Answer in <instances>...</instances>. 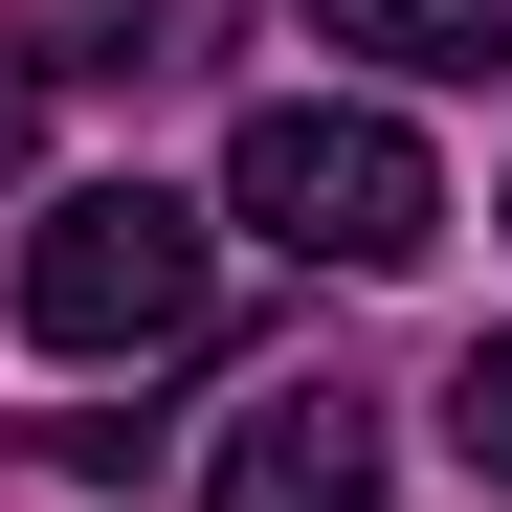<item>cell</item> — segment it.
<instances>
[{
  "label": "cell",
  "mask_w": 512,
  "mask_h": 512,
  "mask_svg": "<svg viewBox=\"0 0 512 512\" xmlns=\"http://www.w3.org/2000/svg\"><path fill=\"white\" fill-rule=\"evenodd\" d=\"M223 223H268L290 268H423V245H446V156H423L401 112H357V90H268L223 134Z\"/></svg>",
  "instance_id": "cell-1"
},
{
  "label": "cell",
  "mask_w": 512,
  "mask_h": 512,
  "mask_svg": "<svg viewBox=\"0 0 512 512\" xmlns=\"http://www.w3.org/2000/svg\"><path fill=\"white\" fill-rule=\"evenodd\" d=\"M201 312H223V223L201 201H156V179H90V201H45L23 223V334L45 357H201Z\"/></svg>",
  "instance_id": "cell-2"
},
{
  "label": "cell",
  "mask_w": 512,
  "mask_h": 512,
  "mask_svg": "<svg viewBox=\"0 0 512 512\" xmlns=\"http://www.w3.org/2000/svg\"><path fill=\"white\" fill-rule=\"evenodd\" d=\"M201 512H379V401H357V379H268Z\"/></svg>",
  "instance_id": "cell-3"
},
{
  "label": "cell",
  "mask_w": 512,
  "mask_h": 512,
  "mask_svg": "<svg viewBox=\"0 0 512 512\" xmlns=\"http://www.w3.org/2000/svg\"><path fill=\"white\" fill-rule=\"evenodd\" d=\"M312 23L379 45L401 90H490V67H512V0H312Z\"/></svg>",
  "instance_id": "cell-4"
},
{
  "label": "cell",
  "mask_w": 512,
  "mask_h": 512,
  "mask_svg": "<svg viewBox=\"0 0 512 512\" xmlns=\"http://www.w3.org/2000/svg\"><path fill=\"white\" fill-rule=\"evenodd\" d=\"M446 446L512 490V334H468V357H446Z\"/></svg>",
  "instance_id": "cell-5"
},
{
  "label": "cell",
  "mask_w": 512,
  "mask_h": 512,
  "mask_svg": "<svg viewBox=\"0 0 512 512\" xmlns=\"http://www.w3.org/2000/svg\"><path fill=\"white\" fill-rule=\"evenodd\" d=\"M23 134H45V45H0V179H23Z\"/></svg>",
  "instance_id": "cell-6"
}]
</instances>
